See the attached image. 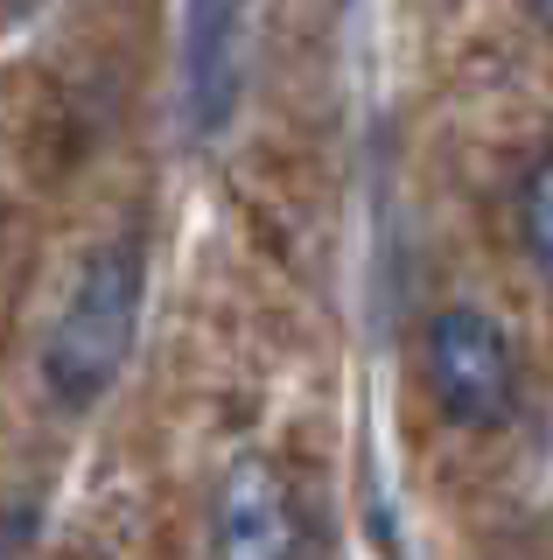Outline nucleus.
<instances>
[{"instance_id":"f257e3e1","label":"nucleus","mask_w":553,"mask_h":560,"mask_svg":"<svg viewBox=\"0 0 553 560\" xmlns=\"http://www.w3.org/2000/svg\"><path fill=\"white\" fill-rule=\"evenodd\" d=\"M141 308H148V253L141 238H106L92 259L78 267L71 294H63L57 323L43 337V393L57 413H92L98 399L119 385L141 337Z\"/></svg>"},{"instance_id":"f03ea898","label":"nucleus","mask_w":553,"mask_h":560,"mask_svg":"<svg viewBox=\"0 0 553 560\" xmlns=\"http://www.w3.org/2000/svg\"><path fill=\"white\" fill-rule=\"evenodd\" d=\"M427 393H435L442 420L470 434H497L518 420V393H526V372H518V343L511 329L497 323L491 308L476 302H448L427 315Z\"/></svg>"},{"instance_id":"7ed1b4c3","label":"nucleus","mask_w":553,"mask_h":560,"mask_svg":"<svg viewBox=\"0 0 553 560\" xmlns=\"http://www.w3.org/2000/svg\"><path fill=\"white\" fill-rule=\"evenodd\" d=\"M211 560H308V498L273 455H232L211 498Z\"/></svg>"},{"instance_id":"20e7f679","label":"nucleus","mask_w":553,"mask_h":560,"mask_svg":"<svg viewBox=\"0 0 553 560\" xmlns=\"http://www.w3.org/2000/svg\"><path fill=\"white\" fill-rule=\"evenodd\" d=\"M511 224H518V253H526V267L553 288V148H540L526 162V175H518Z\"/></svg>"},{"instance_id":"39448f33","label":"nucleus","mask_w":553,"mask_h":560,"mask_svg":"<svg viewBox=\"0 0 553 560\" xmlns=\"http://www.w3.org/2000/svg\"><path fill=\"white\" fill-rule=\"evenodd\" d=\"M532 14H540V28L553 35V0H532Z\"/></svg>"}]
</instances>
